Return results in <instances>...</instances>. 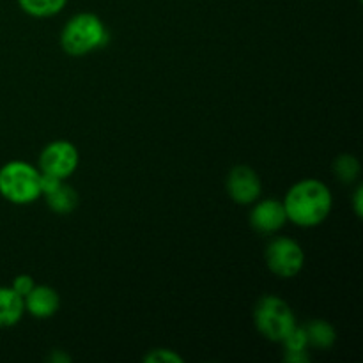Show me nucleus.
Here are the masks:
<instances>
[{
    "label": "nucleus",
    "instance_id": "9d476101",
    "mask_svg": "<svg viewBox=\"0 0 363 363\" xmlns=\"http://www.w3.org/2000/svg\"><path fill=\"white\" fill-rule=\"evenodd\" d=\"M23 298L13 291V287L0 286V328H11L23 318Z\"/></svg>",
    "mask_w": 363,
    "mask_h": 363
},
{
    "label": "nucleus",
    "instance_id": "2eb2a0df",
    "mask_svg": "<svg viewBox=\"0 0 363 363\" xmlns=\"http://www.w3.org/2000/svg\"><path fill=\"white\" fill-rule=\"evenodd\" d=\"M282 344L284 347H286V353H301V351L307 350L308 340L303 326H294V328L287 333L286 339L282 340Z\"/></svg>",
    "mask_w": 363,
    "mask_h": 363
},
{
    "label": "nucleus",
    "instance_id": "ddd939ff",
    "mask_svg": "<svg viewBox=\"0 0 363 363\" xmlns=\"http://www.w3.org/2000/svg\"><path fill=\"white\" fill-rule=\"evenodd\" d=\"M67 0H18L23 13L34 18H50L59 14L66 7Z\"/></svg>",
    "mask_w": 363,
    "mask_h": 363
},
{
    "label": "nucleus",
    "instance_id": "f3484780",
    "mask_svg": "<svg viewBox=\"0 0 363 363\" xmlns=\"http://www.w3.org/2000/svg\"><path fill=\"white\" fill-rule=\"evenodd\" d=\"M34 286L35 282L30 275H18L16 279L13 280V286L11 287H13L14 293L20 294L21 298H25L32 289H34Z\"/></svg>",
    "mask_w": 363,
    "mask_h": 363
},
{
    "label": "nucleus",
    "instance_id": "dca6fc26",
    "mask_svg": "<svg viewBox=\"0 0 363 363\" xmlns=\"http://www.w3.org/2000/svg\"><path fill=\"white\" fill-rule=\"evenodd\" d=\"M145 362H167V363H181L183 362V358L179 357V354H176L174 353V351H170V350H155V351H151V353H147L145 354V358H144Z\"/></svg>",
    "mask_w": 363,
    "mask_h": 363
},
{
    "label": "nucleus",
    "instance_id": "423d86ee",
    "mask_svg": "<svg viewBox=\"0 0 363 363\" xmlns=\"http://www.w3.org/2000/svg\"><path fill=\"white\" fill-rule=\"evenodd\" d=\"M78 149L67 140H55L46 145L39 156V170L59 179H66L78 169Z\"/></svg>",
    "mask_w": 363,
    "mask_h": 363
},
{
    "label": "nucleus",
    "instance_id": "6ab92c4d",
    "mask_svg": "<svg viewBox=\"0 0 363 363\" xmlns=\"http://www.w3.org/2000/svg\"><path fill=\"white\" fill-rule=\"evenodd\" d=\"M362 197H363V188L358 186L357 191H354V199H353V206H354V213H357V216H362L363 215Z\"/></svg>",
    "mask_w": 363,
    "mask_h": 363
},
{
    "label": "nucleus",
    "instance_id": "1a4fd4ad",
    "mask_svg": "<svg viewBox=\"0 0 363 363\" xmlns=\"http://www.w3.org/2000/svg\"><path fill=\"white\" fill-rule=\"evenodd\" d=\"M25 311L32 314L34 318L46 319L52 318L59 311L60 298L55 289L48 286H34V289L23 298Z\"/></svg>",
    "mask_w": 363,
    "mask_h": 363
},
{
    "label": "nucleus",
    "instance_id": "a211bd4d",
    "mask_svg": "<svg viewBox=\"0 0 363 363\" xmlns=\"http://www.w3.org/2000/svg\"><path fill=\"white\" fill-rule=\"evenodd\" d=\"M39 172H41V170H39ZM60 183H62V179H59V177L50 176V174L41 172V177H39V186H41V195H46V194H50V191H53L57 186H59Z\"/></svg>",
    "mask_w": 363,
    "mask_h": 363
},
{
    "label": "nucleus",
    "instance_id": "20e7f679",
    "mask_svg": "<svg viewBox=\"0 0 363 363\" xmlns=\"http://www.w3.org/2000/svg\"><path fill=\"white\" fill-rule=\"evenodd\" d=\"M257 332L272 342H282L296 326V315L286 300L279 296H262L254 311Z\"/></svg>",
    "mask_w": 363,
    "mask_h": 363
},
{
    "label": "nucleus",
    "instance_id": "7ed1b4c3",
    "mask_svg": "<svg viewBox=\"0 0 363 363\" xmlns=\"http://www.w3.org/2000/svg\"><path fill=\"white\" fill-rule=\"evenodd\" d=\"M41 172L28 162L13 160L0 167V195L13 204H30L41 197Z\"/></svg>",
    "mask_w": 363,
    "mask_h": 363
},
{
    "label": "nucleus",
    "instance_id": "4468645a",
    "mask_svg": "<svg viewBox=\"0 0 363 363\" xmlns=\"http://www.w3.org/2000/svg\"><path fill=\"white\" fill-rule=\"evenodd\" d=\"M360 162L354 158L353 155H340L339 158L333 162V174L339 177L342 183H353L360 176Z\"/></svg>",
    "mask_w": 363,
    "mask_h": 363
},
{
    "label": "nucleus",
    "instance_id": "9b49d317",
    "mask_svg": "<svg viewBox=\"0 0 363 363\" xmlns=\"http://www.w3.org/2000/svg\"><path fill=\"white\" fill-rule=\"evenodd\" d=\"M45 199L48 208L53 213H57V215H69V213H73L77 209L78 202H80L74 188L64 183H60L55 190L46 194Z\"/></svg>",
    "mask_w": 363,
    "mask_h": 363
},
{
    "label": "nucleus",
    "instance_id": "aec40b11",
    "mask_svg": "<svg viewBox=\"0 0 363 363\" xmlns=\"http://www.w3.org/2000/svg\"><path fill=\"white\" fill-rule=\"evenodd\" d=\"M286 360L293 362V363H305L308 362V354L307 351H301V353H286Z\"/></svg>",
    "mask_w": 363,
    "mask_h": 363
},
{
    "label": "nucleus",
    "instance_id": "6e6552de",
    "mask_svg": "<svg viewBox=\"0 0 363 363\" xmlns=\"http://www.w3.org/2000/svg\"><path fill=\"white\" fill-rule=\"evenodd\" d=\"M287 222V213L284 202L275 199H266L254 206L250 211V225L261 234H273L282 229Z\"/></svg>",
    "mask_w": 363,
    "mask_h": 363
},
{
    "label": "nucleus",
    "instance_id": "f8f14e48",
    "mask_svg": "<svg viewBox=\"0 0 363 363\" xmlns=\"http://www.w3.org/2000/svg\"><path fill=\"white\" fill-rule=\"evenodd\" d=\"M307 333V340L311 346L319 347V350H330L335 344L337 333L330 323L323 319H312L307 326H303Z\"/></svg>",
    "mask_w": 363,
    "mask_h": 363
},
{
    "label": "nucleus",
    "instance_id": "f03ea898",
    "mask_svg": "<svg viewBox=\"0 0 363 363\" xmlns=\"http://www.w3.org/2000/svg\"><path fill=\"white\" fill-rule=\"evenodd\" d=\"M110 35L105 23L92 13H78L60 32V46L67 55L82 57L103 48Z\"/></svg>",
    "mask_w": 363,
    "mask_h": 363
},
{
    "label": "nucleus",
    "instance_id": "39448f33",
    "mask_svg": "<svg viewBox=\"0 0 363 363\" xmlns=\"http://www.w3.org/2000/svg\"><path fill=\"white\" fill-rule=\"evenodd\" d=\"M266 264L280 279H293L303 269L305 252L289 238H275L266 248Z\"/></svg>",
    "mask_w": 363,
    "mask_h": 363
},
{
    "label": "nucleus",
    "instance_id": "0eeeda50",
    "mask_svg": "<svg viewBox=\"0 0 363 363\" xmlns=\"http://www.w3.org/2000/svg\"><path fill=\"white\" fill-rule=\"evenodd\" d=\"M261 177L248 165L234 167L227 176V194L236 204H252L261 197Z\"/></svg>",
    "mask_w": 363,
    "mask_h": 363
},
{
    "label": "nucleus",
    "instance_id": "f257e3e1",
    "mask_svg": "<svg viewBox=\"0 0 363 363\" xmlns=\"http://www.w3.org/2000/svg\"><path fill=\"white\" fill-rule=\"evenodd\" d=\"M332 206V191L318 179L298 181L289 188L284 199L287 220L300 227L321 225L328 218Z\"/></svg>",
    "mask_w": 363,
    "mask_h": 363
}]
</instances>
